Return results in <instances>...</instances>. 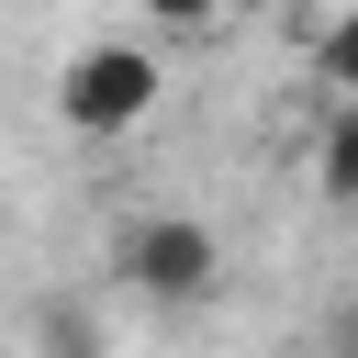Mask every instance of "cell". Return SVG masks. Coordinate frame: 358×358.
Listing matches in <instances>:
<instances>
[{
	"label": "cell",
	"instance_id": "6da1fadb",
	"mask_svg": "<svg viewBox=\"0 0 358 358\" xmlns=\"http://www.w3.org/2000/svg\"><path fill=\"white\" fill-rule=\"evenodd\" d=\"M157 101H168L157 45H78V56L56 67V112H67L78 134H134Z\"/></svg>",
	"mask_w": 358,
	"mask_h": 358
},
{
	"label": "cell",
	"instance_id": "7a4b0ae2",
	"mask_svg": "<svg viewBox=\"0 0 358 358\" xmlns=\"http://www.w3.org/2000/svg\"><path fill=\"white\" fill-rule=\"evenodd\" d=\"M112 268H123V291H145V302H201V291L224 280V235H213L201 213H134V224L112 235Z\"/></svg>",
	"mask_w": 358,
	"mask_h": 358
},
{
	"label": "cell",
	"instance_id": "3957f363",
	"mask_svg": "<svg viewBox=\"0 0 358 358\" xmlns=\"http://www.w3.org/2000/svg\"><path fill=\"white\" fill-rule=\"evenodd\" d=\"M134 11H145V22H157V34H201V22H213V11H224V0H134Z\"/></svg>",
	"mask_w": 358,
	"mask_h": 358
}]
</instances>
